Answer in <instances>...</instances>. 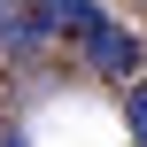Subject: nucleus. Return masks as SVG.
<instances>
[{"label":"nucleus","mask_w":147,"mask_h":147,"mask_svg":"<svg viewBox=\"0 0 147 147\" xmlns=\"http://www.w3.org/2000/svg\"><path fill=\"white\" fill-rule=\"evenodd\" d=\"M132 62H140V39L101 16V23L85 31V70H93V78H132Z\"/></svg>","instance_id":"obj_1"},{"label":"nucleus","mask_w":147,"mask_h":147,"mask_svg":"<svg viewBox=\"0 0 147 147\" xmlns=\"http://www.w3.org/2000/svg\"><path fill=\"white\" fill-rule=\"evenodd\" d=\"M39 47H47L39 8H16V0H8V8H0V54H8V62H31Z\"/></svg>","instance_id":"obj_2"},{"label":"nucleus","mask_w":147,"mask_h":147,"mask_svg":"<svg viewBox=\"0 0 147 147\" xmlns=\"http://www.w3.org/2000/svg\"><path fill=\"white\" fill-rule=\"evenodd\" d=\"M31 8H39L47 39H85V31L101 23V8H93V0H31Z\"/></svg>","instance_id":"obj_3"},{"label":"nucleus","mask_w":147,"mask_h":147,"mask_svg":"<svg viewBox=\"0 0 147 147\" xmlns=\"http://www.w3.org/2000/svg\"><path fill=\"white\" fill-rule=\"evenodd\" d=\"M124 116H132V132H140V147H147V85H124Z\"/></svg>","instance_id":"obj_4"}]
</instances>
